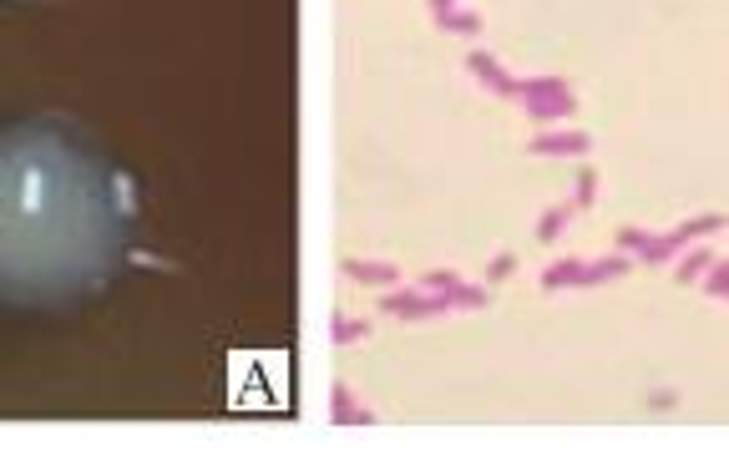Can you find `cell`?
Wrapping results in <instances>:
<instances>
[{
  "label": "cell",
  "mask_w": 729,
  "mask_h": 451,
  "mask_svg": "<svg viewBox=\"0 0 729 451\" xmlns=\"http://www.w3.org/2000/svg\"><path fill=\"white\" fill-rule=\"evenodd\" d=\"M127 249L117 168L61 122L0 127V299L66 305L92 294Z\"/></svg>",
  "instance_id": "1"
}]
</instances>
